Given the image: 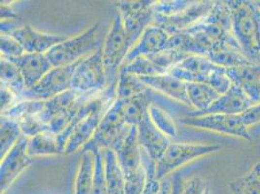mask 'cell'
Returning <instances> with one entry per match:
<instances>
[{
    "instance_id": "obj_1",
    "label": "cell",
    "mask_w": 260,
    "mask_h": 194,
    "mask_svg": "<svg viewBox=\"0 0 260 194\" xmlns=\"http://www.w3.org/2000/svg\"><path fill=\"white\" fill-rule=\"evenodd\" d=\"M232 16V33L241 50L260 63V9L257 1H226Z\"/></svg>"
},
{
    "instance_id": "obj_2",
    "label": "cell",
    "mask_w": 260,
    "mask_h": 194,
    "mask_svg": "<svg viewBox=\"0 0 260 194\" xmlns=\"http://www.w3.org/2000/svg\"><path fill=\"white\" fill-rule=\"evenodd\" d=\"M130 51L127 36L121 16L118 13L114 18L102 45L103 62L108 78L107 90L117 93L119 70Z\"/></svg>"
},
{
    "instance_id": "obj_3",
    "label": "cell",
    "mask_w": 260,
    "mask_h": 194,
    "mask_svg": "<svg viewBox=\"0 0 260 194\" xmlns=\"http://www.w3.org/2000/svg\"><path fill=\"white\" fill-rule=\"evenodd\" d=\"M130 130L131 125L126 122L122 103L116 98L114 103L109 107L103 116L94 137L81 151L98 152L105 150L114 151L127 136Z\"/></svg>"
},
{
    "instance_id": "obj_4",
    "label": "cell",
    "mask_w": 260,
    "mask_h": 194,
    "mask_svg": "<svg viewBox=\"0 0 260 194\" xmlns=\"http://www.w3.org/2000/svg\"><path fill=\"white\" fill-rule=\"evenodd\" d=\"M100 23L96 22L85 31L57 44L46 55L54 67L74 64L96 52L101 47L98 41Z\"/></svg>"
},
{
    "instance_id": "obj_5",
    "label": "cell",
    "mask_w": 260,
    "mask_h": 194,
    "mask_svg": "<svg viewBox=\"0 0 260 194\" xmlns=\"http://www.w3.org/2000/svg\"><path fill=\"white\" fill-rule=\"evenodd\" d=\"M220 150L217 144L171 143L161 158L155 163V176L158 181L168 178L172 173L195 159L201 158Z\"/></svg>"
},
{
    "instance_id": "obj_6",
    "label": "cell",
    "mask_w": 260,
    "mask_h": 194,
    "mask_svg": "<svg viewBox=\"0 0 260 194\" xmlns=\"http://www.w3.org/2000/svg\"><path fill=\"white\" fill-rule=\"evenodd\" d=\"M107 87L108 78L101 46L96 52L79 61L72 79V89L81 94L98 96Z\"/></svg>"
},
{
    "instance_id": "obj_7",
    "label": "cell",
    "mask_w": 260,
    "mask_h": 194,
    "mask_svg": "<svg viewBox=\"0 0 260 194\" xmlns=\"http://www.w3.org/2000/svg\"><path fill=\"white\" fill-rule=\"evenodd\" d=\"M155 1H119L117 4L121 16L130 49L139 40L143 33L153 23Z\"/></svg>"
},
{
    "instance_id": "obj_8",
    "label": "cell",
    "mask_w": 260,
    "mask_h": 194,
    "mask_svg": "<svg viewBox=\"0 0 260 194\" xmlns=\"http://www.w3.org/2000/svg\"><path fill=\"white\" fill-rule=\"evenodd\" d=\"M180 121L185 126L251 141L249 127L244 122L241 115L210 114L203 116H186L180 119Z\"/></svg>"
},
{
    "instance_id": "obj_9",
    "label": "cell",
    "mask_w": 260,
    "mask_h": 194,
    "mask_svg": "<svg viewBox=\"0 0 260 194\" xmlns=\"http://www.w3.org/2000/svg\"><path fill=\"white\" fill-rule=\"evenodd\" d=\"M78 63L53 67L37 85L24 90L22 100L44 101L71 90L72 79Z\"/></svg>"
},
{
    "instance_id": "obj_10",
    "label": "cell",
    "mask_w": 260,
    "mask_h": 194,
    "mask_svg": "<svg viewBox=\"0 0 260 194\" xmlns=\"http://www.w3.org/2000/svg\"><path fill=\"white\" fill-rule=\"evenodd\" d=\"M119 165L124 175L125 183L147 179V170L144 164V152L142 151L137 126H131L129 133L114 150Z\"/></svg>"
},
{
    "instance_id": "obj_11",
    "label": "cell",
    "mask_w": 260,
    "mask_h": 194,
    "mask_svg": "<svg viewBox=\"0 0 260 194\" xmlns=\"http://www.w3.org/2000/svg\"><path fill=\"white\" fill-rule=\"evenodd\" d=\"M214 3L215 1H193L188 8L171 17L155 15L152 24L160 26L170 36L183 33L202 21L213 8Z\"/></svg>"
},
{
    "instance_id": "obj_12",
    "label": "cell",
    "mask_w": 260,
    "mask_h": 194,
    "mask_svg": "<svg viewBox=\"0 0 260 194\" xmlns=\"http://www.w3.org/2000/svg\"><path fill=\"white\" fill-rule=\"evenodd\" d=\"M28 138L22 136L10 151L1 158L0 190L4 194L13 183L32 163V157L27 153Z\"/></svg>"
},
{
    "instance_id": "obj_13",
    "label": "cell",
    "mask_w": 260,
    "mask_h": 194,
    "mask_svg": "<svg viewBox=\"0 0 260 194\" xmlns=\"http://www.w3.org/2000/svg\"><path fill=\"white\" fill-rule=\"evenodd\" d=\"M9 34L20 42L25 53L29 54H47L54 46L68 39L61 34L39 31L30 25L16 28Z\"/></svg>"
},
{
    "instance_id": "obj_14",
    "label": "cell",
    "mask_w": 260,
    "mask_h": 194,
    "mask_svg": "<svg viewBox=\"0 0 260 194\" xmlns=\"http://www.w3.org/2000/svg\"><path fill=\"white\" fill-rule=\"evenodd\" d=\"M137 135L142 151L153 163H156L161 158L172 143L170 138L154 126L148 113L137 125Z\"/></svg>"
},
{
    "instance_id": "obj_15",
    "label": "cell",
    "mask_w": 260,
    "mask_h": 194,
    "mask_svg": "<svg viewBox=\"0 0 260 194\" xmlns=\"http://www.w3.org/2000/svg\"><path fill=\"white\" fill-rule=\"evenodd\" d=\"M220 66L213 63L207 56L188 55L182 62L176 65L169 74L175 76L184 83L208 84L210 77Z\"/></svg>"
},
{
    "instance_id": "obj_16",
    "label": "cell",
    "mask_w": 260,
    "mask_h": 194,
    "mask_svg": "<svg viewBox=\"0 0 260 194\" xmlns=\"http://www.w3.org/2000/svg\"><path fill=\"white\" fill-rule=\"evenodd\" d=\"M252 105L251 100L246 92L239 86L232 85L228 92L218 97L208 110L201 113L192 112L187 116H203L210 114L242 115Z\"/></svg>"
},
{
    "instance_id": "obj_17",
    "label": "cell",
    "mask_w": 260,
    "mask_h": 194,
    "mask_svg": "<svg viewBox=\"0 0 260 194\" xmlns=\"http://www.w3.org/2000/svg\"><path fill=\"white\" fill-rule=\"evenodd\" d=\"M170 37L171 36L160 26L155 24L150 25L130 49L123 64L128 63L136 57L155 54L167 49Z\"/></svg>"
},
{
    "instance_id": "obj_18",
    "label": "cell",
    "mask_w": 260,
    "mask_h": 194,
    "mask_svg": "<svg viewBox=\"0 0 260 194\" xmlns=\"http://www.w3.org/2000/svg\"><path fill=\"white\" fill-rule=\"evenodd\" d=\"M225 69L232 84L242 88L253 105L260 103V63Z\"/></svg>"
},
{
    "instance_id": "obj_19",
    "label": "cell",
    "mask_w": 260,
    "mask_h": 194,
    "mask_svg": "<svg viewBox=\"0 0 260 194\" xmlns=\"http://www.w3.org/2000/svg\"><path fill=\"white\" fill-rule=\"evenodd\" d=\"M22 73L26 89L37 85L54 66L46 54L25 53L22 56L11 59Z\"/></svg>"
},
{
    "instance_id": "obj_20",
    "label": "cell",
    "mask_w": 260,
    "mask_h": 194,
    "mask_svg": "<svg viewBox=\"0 0 260 194\" xmlns=\"http://www.w3.org/2000/svg\"><path fill=\"white\" fill-rule=\"evenodd\" d=\"M142 83L150 89L162 93L175 101L188 106L186 84L169 73L151 77H139Z\"/></svg>"
},
{
    "instance_id": "obj_21",
    "label": "cell",
    "mask_w": 260,
    "mask_h": 194,
    "mask_svg": "<svg viewBox=\"0 0 260 194\" xmlns=\"http://www.w3.org/2000/svg\"><path fill=\"white\" fill-rule=\"evenodd\" d=\"M207 57L213 63L223 68H232L253 63L245 55L239 46L228 42L215 45Z\"/></svg>"
},
{
    "instance_id": "obj_22",
    "label": "cell",
    "mask_w": 260,
    "mask_h": 194,
    "mask_svg": "<svg viewBox=\"0 0 260 194\" xmlns=\"http://www.w3.org/2000/svg\"><path fill=\"white\" fill-rule=\"evenodd\" d=\"M104 176L109 194H125V179L116 152L113 150L102 151Z\"/></svg>"
},
{
    "instance_id": "obj_23",
    "label": "cell",
    "mask_w": 260,
    "mask_h": 194,
    "mask_svg": "<svg viewBox=\"0 0 260 194\" xmlns=\"http://www.w3.org/2000/svg\"><path fill=\"white\" fill-rule=\"evenodd\" d=\"M95 152L82 151L81 161L77 171L74 194H90L95 178Z\"/></svg>"
},
{
    "instance_id": "obj_24",
    "label": "cell",
    "mask_w": 260,
    "mask_h": 194,
    "mask_svg": "<svg viewBox=\"0 0 260 194\" xmlns=\"http://www.w3.org/2000/svg\"><path fill=\"white\" fill-rule=\"evenodd\" d=\"M186 96L188 105L195 109L196 113H201L210 108L220 95L208 84L187 83Z\"/></svg>"
},
{
    "instance_id": "obj_25",
    "label": "cell",
    "mask_w": 260,
    "mask_h": 194,
    "mask_svg": "<svg viewBox=\"0 0 260 194\" xmlns=\"http://www.w3.org/2000/svg\"><path fill=\"white\" fill-rule=\"evenodd\" d=\"M27 153L32 158L61 155L64 154V148L59 143L57 136L45 132L28 139Z\"/></svg>"
},
{
    "instance_id": "obj_26",
    "label": "cell",
    "mask_w": 260,
    "mask_h": 194,
    "mask_svg": "<svg viewBox=\"0 0 260 194\" xmlns=\"http://www.w3.org/2000/svg\"><path fill=\"white\" fill-rule=\"evenodd\" d=\"M119 101L122 103L123 114L126 122L131 126H137L140 123L144 116L148 113L149 107L152 104L150 89L128 100Z\"/></svg>"
},
{
    "instance_id": "obj_27",
    "label": "cell",
    "mask_w": 260,
    "mask_h": 194,
    "mask_svg": "<svg viewBox=\"0 0 260 194\" xmlns=\"http://www.w3.org/2000/svg\"><path fill=\"white\" fill-rule=\"evenodd\" d=\"M0 78L1 86H6L7 88H9L19 97L21 101L22 94L26 87L19 67L11 60L1 57Z\"/></svg>"
},
{
    "instance_id": "obj_28",
    "label": "cell",
    "mask_w": 260,
    "mask_h": 194,
    "mask_svg": "<svg viewBox=\"0 0 260 194\" xmlns=\"http://www.w3.org/2000/svg\"><path fill=\"white\" fill-rule=\"evenodd\" d=\"M232 194H260V162L252 164L248 172L230 184Z\"/></svg>"
},
{
    "instance_id": "obj_29",
    "label": "cell",
    "mask_w": 260,
    "mask_h": 194,
    "mask_svg": "<svg viewBox=\"0 0 260 194\" xmlns=\"http://www.w3.org/2000/svg\"><path fill=\"white\" fill-rule=\"evenodd\" d=\"M148 89L150 88L142 83L139 77L119 70L117 85V99L125 101L141 94Z\"/></svg>"
},
{
    "instance_id": "obj_30",
    "label": "cell",
    "mask_w": 260,
    "mask_h": 194,
    "mask_svg": "<svg viewBox=\"0 0 260 194\" xmlns=\"http://www.w3.org/2000/svg\"><path fill=\"white\" fill-rule=\"evenodd\" d=\"M1 140L0 157L3 158L12 148L22 138V132L20 124L15 119L1 117Z\"/></svg>"
},
{
    "instance_id": "obj_31",
    "label": "cell",
    "mask_w": 260,
    "mask_h": 194,
    "mask_svg": "<svg viewBox=\"0 0 260 194\" xmlns=\"http://www.w3.org/2000/svg\"><path fill=\"white\" fill-rule=\"evenodd\" d=\"M149 117L154 126L160 130L164 135L172 139L178 135V127L173 118L163 109L152 104L148 110Z\"/></svg>"
},
{
    "instance_id": "obj_32",
    "label": "cell",
    "mask_w": 260,
    "mask_h": 194,
    "mask_svg": "<svg viewBox=\"0 0 260 194\" xmlns=\"http://www.w3.org/2000/svg\"><path fill=\"white\" fill-rule=\"evenodd\" d=\"M120 70L137 77H151L166 74L157 65L154 64L148 56L136 57L128 63L122 65Z\"/></svg>"
},
{
    "instance_id": "obj_33",
    "label": "cell",
    "mask_w": 260,
    "mask_h": 194,
    "mask_svg": "<svg viewBox=\"0 0 260 194\" xmlns=\"http://www.w3.org/2000/svg\"><path fill=\"white\" fill-rule=\"evenodd\" d=\"M193 1L187 0H166L155 1L153 5L154 13L157 16L171 17L188 8Z\"/></svg>"
},
{
    "instance_id": "obj_34",
    "label": "cell",
    "mask_w": 260,
    "mask_h": 194,
    "mask_svg": "<svg viewBox=\"0 0 260 194\" xmlns=\"http://www.w3.org/2000/svg\"><path fill=\"white\" fill-rule=\"evenodd\" d=\"M0 50L1 57L7 58L9 60L20 57L22 54H25L22 45L9 33H1Z\"/></svg>"
},
{
    "instance_id": "obj_35",
    "label": "cell",
    "mask_w": 260,
    "mask_h": 194,
    "mask_svg": "<svg viewBox=\"0 0 260 194\" xmlns=\"http://www.w3.org/2000/svg\"><path fill=\"white\" fill-rule=\"evenodd\" d=\"M144 164L147 170V183L141 194H158L160 190L161 181H158L155 176V163L144 152Z\"/></svg>"
},
{
    "instance_id": "obj_36",
    "label": "cell",
    "mask_w": 260,
    "mask_h": 194,
    "mask_svg": "<svg viewBox=\"0 0 260 194\" xmlns=\"http://www.w3.org/2000/svg\"><path fill=\"white\" fill-rule=\"evenodd\" d=\"M208 85L212 86L219 95H222L228 92L233 84L226 74V69L219 67L210 77Z\"/></svg>"
},
{
    "instance_id": "obj_37",
    "label": "cell",
    "mask_w": 260,
    "mask_h": 194,
    "mask_svg": "<svg viewBox=\"0 0 260 194\" xmlns=\"http://www.w3.org/2000/svg\"><path fill=\"white\" fill-rule=\"evenodd\" d=\"M95 178L90 194H109L104 176V161L102 151L95 152Z\"/></svg>"
},
{
    "instance_id": "obj_38",
    "label": "cell",
    "mask_w": 260,
    "mask_h": 194,
    "mask_svg": "<svg viewBox=\"0 0 260 194\" xmlns=\"http://www.w3.org/2000/svg\"><path fill=\"white\" fill-rule=\"evenodd\" d=\"M208 186L205 182L199 178L193 177L184 182V189L182 194H205Z\"/></svg>"
},
{
    "instance_id": "obj_39",
    "label": "cell",
    "mask_w": 260,
    "mask_h": 194,
    "mask_svg": "<svg viewBox=\"0 0 260 194\" xmlns=\"http://www.w3.org/2000/svg\"><path fill=\"white\" fill-rule=\"evenodd\" d=\"M18 102H20L19 97L6 86H1V114L11 109Z\"/></svg>"
},
{
    "instance_id": "obj_40",
    "label": "cell",
    "mask_w": 260,
    "mask_h": 194,
    "mask_svg": "<svg viewBox=\"0 0 260 194\" xmlns=\"http://www.w3.org/2000/svg\"><path fill=\"white\" fill-rule=\"evenodd\" d=\"M241 117L248 127L260 122V103L252 105L249 110L243 113Z\"/></svg>"
},
{
    "instance_id": "obj_41",
    "label": "cell",
    "mask_w": 260,
    "mask_h": 194,
    "mask_svg": "<svg viewBox=\"0 0 260 194\" xmlns=\"http://www.w3.org/2000/svg\"><path fill=\"white\" fill-rule=\"evenodd\" d=\"M18 19L19 15L15 13L11 6L5 4V2H1V22L13 21Z\"/></svg>"
},
{
    "instance_id": "obj_42",
    "label": "cell",
    "mask_w": 260,
    "mask_h": 194,
    "mask_svg": "<svg viewBox=\"0 0 260 194\" xmlns=\"http://www.w3.org/2000/svg\"><path fill=\"white\" fill-rule=\"evenodd\" d=\"M171 180V194H182L184 189V181L180 174H174Z\"/></svg>"
},
{
    "instance_id": "obj_43",
    "label": "cell",
    "mask_w": 260,
    "mask_h": 194,
    "mask_svg": "<svg viewBox=\"0 0 260 194\" xmlns=\"http://www.w3.org/2000/svg\"><path fill=\"white\" fill-rule=\"evenodd\" d=\"M158 194H171V180L170 178H166L161 181L160 190Z\"/></svg>"
},
{
    "instance_id": "obj_44",
    "label": "cell",
    "mask_w": 260,
    "mask_h": 194,
    "mask_svg": "<svg viewBox=\"0 0 260 194\" xmlns=\"http://www.w3.org/2000/svg\"><path fill=\"white\" fill-rule=\"evenodd\" d=\"M205 194H211V192H210V189H209V187L207 188L206 193Z\"/></svg>"
}]
</instances>
